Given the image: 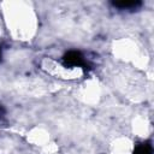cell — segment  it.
<instances>
[{
  "instance_id": "cell-4",
  "label": "cell",
  "mask_w": 154,
  "mask_h": 154,
  "mask_svg": "<svg viewBox=\"0 0 154 154\" xmlns=\"http://www.w3.org/2000/svg\"><path fill=\"white\" fill-rule=\"evenodd\" d=\"M0 58H1V48H0Z\"/></svg>"
},
{
  "instance_id": "cell-2",
  "label": "cell",
  "mask_w": 154,
  "mask_h": 154,
  "mask_svg": "<svg viewBox=\"0 0 154 154\" xmlns=\"http://www.w3.org/2000/svg\"><path fill=\"white\" fill-rule=\"evenodd\" d=\"M112 5L120 10H137L142 2L138 0H122V1H112Z\"/></svg>"
},
{
  "instance_id": "cell-3",
  "label": "cell",
  "mask_w": 154,
  "mask_h": 154,
  "mask_svg": "<svg viewBox=\"0 0 154 154\" xmlns=\"http://www.w3.org/2000/svg\"><path fill=\"white\" fill-rule=\"evenodd\" d=\"M134 154H153L152 146L149 143H141L135 148Z\"/></svg>"
},
{
  "instance_id": "cell-1",
  "label": "cell",
  "mask_w": 154,
  "mask_h": 154,
  "mask_svg": "<svg viewBox=\"0 0 154 154\" xmlns=\"http://www.w3.org/2000/svg\"><path fill=\"white\" fill-rule=\"evenodd\" d=\"M63 61L66 66H73V67H84L85 61L83 55L77 51H69L64 54Z\"/></svg>"
}]
</instances>
